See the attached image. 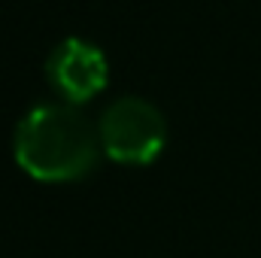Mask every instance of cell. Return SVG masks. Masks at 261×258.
<instances>
[{
    "label": "cell",
    "instance_id": "3",
    "mask_svg": "<svg viewBox=\"0 0 261 258\" xmlns=\"http://www.w3.org/2000/svg\"><path fill=\"white\" fill-rule=\"evenodd\" d=\"M46 70H49L55 91H61L70 104L91 100L94 94L103 91V85L110 79V67H107L103 52L79 37H70L61 46H55Z\"/></svg>",
    "mask_w": 261,
    "mask_h": 258
},
{
    "label": "cell",
    "instance_id": "2",
    "mask_svg": "<svg viewBox=\"0 0 261 258\" xmlns=\"http://www.w3.org/2000/svg\"><path fill=\"white\" fill-rule=\"evenodd\" d=\"M167 143L164 116L143 97L116 100L100 119V149L116 164H152Z\"/></svg>",
    "mask_w": 261,
    "mask_h": 258
},
{
    "label": "cell",
    "instance_id": "1",
    "mask_svg": "<svg viewBox=\"0 0 261 258\" xmlns=\"http://www.w3.org/2000/svg\"><path fill=\"white\" fill-rule=\"evenodd\" d=\"M100 131L64 104L34 107L15 131V161L40 183H73L94 170Z\"/></svg>",
    "mask_w": 261,
    "mask_h": 258
}]
</instances>
